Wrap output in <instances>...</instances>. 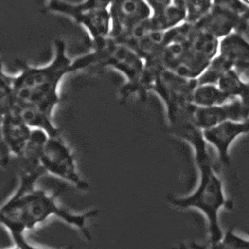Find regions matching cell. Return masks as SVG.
Here are the masks:
<instances>
[{"label": "cell", "mask_w": 249, "mask_h": 249, "mask_svg": "<svg viewBox=\"0 0 249 249\" xmlns=\"http://www.w3.org/2000/svg\"><path fill=\"white\" fill-rule=\"evenodd\" d=\"M44 174L40 165L20 164L16 190L0 206V225L10 235L25 233L54 216L77 229L87 241H92L88 222L98 215V210L91 209L80 213L69 211L58 201L59 193L50 194L35 186Z\"/></svg>", "instance_id": "cell-1"}, {"label": "cell", "mask_w": 249, "mask_h": 249, "mask_svg": "<svg viewBox=\"0 0 249 249\" xmlns=\"http://www.w3.org/2000/svg\"><path fill=\"white\" fill-rule=\"evenodd\" d=\"M192 117L193 115L180 116L169 121L168 124L172 134L185 141L193 149L198 172L197 186L186 196H169L168 201L178 209H194L200 212L207 221L209 245H213L224 232L219 223L220 211L233 210L234 202L225 194L211 147L203 139L201 130L193 123Z\"/></svg>", "instance_id": "cell-2"}, {"label": "cell", "mask_w": 249, "mask_h": 249, "mask_svg": "<svg viewBox=\"0 0 249 249\" xmlns=\"http://www.w3.org/2000/svg\"><path fill=\"white\" fill-rule=\"evenodd\" d=\"M78 71L74 60L66 53L65 43L57 39L50 62L41 66L21 62L19 73L12 76L16 101L35 106L53 117L54 109L61 102L60 86L63 78Z\"/></svg>", "instance_id": "cell-3"}, {"label": "cell", "mask_w": 249, "mask_h": 249, "mask_svg": "<svg viewBox=\"0 0 249 249\" xmlns=\"http://www.w3.org/2000/svg\"><path fill=\"white\" fill-rule=\"evenodd\" d=\"M78 58L83 69L91 66L110 67L122 74L125 84L119 91L121 99H126L132 94L142 97L144 62L131 48L118 44L109 37L104 43L92 47V51Z\"/></svg>", "instance_id": "cell-4"}, {"label": "cell", "mask_w": 249, "mask_h": 249, "mask_svg": "<svg viewBox=\"0 0 249 249\" xmlns=\"http://www.w3.org/2000/svg\"><path fill=\"white\" fill-rule=\"evenodd\" d=\"M110 2L100 0H86L79 2L51 0L45 3L46 10L67 16L82 26L91 38V47L104 43L110 32Z\"/></svg>", "instance_id": "cell-5"}, {"label": "cell", "mask_w": 249, "mask_h": 249, "mask_svg": "<svg viewBox=\"0 0 249 249\" xmlns=\"http://www.w3.org/2000/svg\"><path fill=\"white\" fill-rule=\"evenodd\" d=\"M249 22V2L237 0L213 1L212 8L207 16L192 27L220 40L231 32L248 37Z\"/></svg>", "instance_id": "cell-6"}, {"label": "cell", "mask_w": 249, "mask_h": 249, "mask_svg": "<svg viewBox=\"0 0 249 249\" xmlns=\"http://www.w3.org/2000/svg\"><path fill=\"white\" fill-rule=\"evenodd\" d=\"M109 38L124 46L145 35L144 26L151 16L147 1L124 0L109 4Z\"/></svg>", "instance_id": "cell-7"}, {"label": "cell", "mask_w": 249, "mask_h": 249, "mask_svg": "<svg viewBox=\"0 0 249 249\" xmlns=\"http://www.w3.org/2000/svg\"><path fill=\"white\" fill-rule=\"evenodd\" d=\"M40 163L46 173L61 178L80 191L89 190L88 182L78 171L74 152L62 134L54 137L48 136L41 152Z\"/></svg>", "instance_id": "cell-8"}, {"label": "cell", "mask_w": 249, "mask_h": 249, "mask_svg": "<svg viewBox=\"0 0 249 249\" xmlns=\"http://www.w3.org/2000/svg\"><path fill=\"white\" fill-rule=\"evenodd\" d=\"M249 120L227 121L204 129L203 139L206 143L217 152L218 161L225 166L231 162L230 150L234 142L242 135L249 133Z\"/></svg>", "instance_id": "cell-9"}, {"label": "cell", "mask_w": 249, "mask_h": 249, "mask_svg": "<svg viewBox=\"0 0 249 249\" xmlns=\"http://www.w3.org/2000/svg\"><path fill=\"white\" fill-rule=\"evenodd\" d=\"M249 103L233 99L213 107L199 108L195 106L193 123L202 131L227 121H246L249 120Z\"/></svg>", "instance_id": "cell-10"}, {"label": "cell", "mask_w": 249, "mask_h": 249, "mask_svg": "<svg viewBox=\"0 0 249 249\" xmlns=\"http://www.w3.org/2000/svg\"><path fill=\"white\" fill-rule=\"evenodd\" d=\"M147 3L151 9V16L145 23L146 32L168 31L184 23L185 1L152 0Z\"/></svg>", "instance_id": "cell-11"}, {"label": "cell", "mask_w": 249, "mask_h": 249, "mask_svg": "<svg viewBox=\"0 0 249 249\" xmlns=\"http://www.w3.org/2000/svg\"><path fill=\"white\" fill-rule=\"evenodd\" d=\"M0 130L3 143L10 155H15L20 159L30 140L31 128L20 115L16 104L4 113Z\"/></svg>", "instance_id": "cell-12"}, {"label": "cell", "mask_w": 249, "mask_h": 249, "mask_svg": "<svg viewBox=\"0 0 249 249\" xmlns=\"http://www.w3.org/2000/svg\"><path fill=\"white\" fill-rule=\"evenodd\" d=\"M218 56L231 64L241 76L248 78L249 45L248 37L236 32L221 38L218 43Z\"/></svg>", "instance_id": "cell-13"}, {"label": "cell", "mask_w": 249, "mask_h": 249, "mask_svg": "<svg viewBox=\"0 0 249 249\" xmlns=\"http://www.w3.org/2000/svg\"><path fill=\"white\" fill-rule=\"evenodd\" d=\"M16 108L31 129H41L45 131L49 137L62 135L61 129L58 128L53 122V117L42 109L30 104L20 103L17 101H16Z\"/></svg>", "instance_id": "cell-14"}, {"label": "cell", "mask_w": 249, "mask_h": 249, "mask_svg": "<svg viewBox=\"0 0 249 249\" xmlns=\"http://www.w3.org/2000/svg\"><path fill=\"white\" fill-rule=\"evenodd\" d=\"M216 85L229 99H239L249 103V80L236 70L230 69L227 71L218 79Z\"/></svg>", "instance_id": "cell-15"}, {"label": "cell", "mask_w": 249, "mask_h": 249, "mask_svg": "<svg viewBox=\"0 0 249 249\" xmlns=\"http://www.w3.org/2000/svg\"><path fill=\"white\" fill-rule=\"evenodd\" d=\"M231 101L216 84H196L191 95V102L199 108L213 107Z\"/></svg>", "instance_id": "cell-16"}, {"label": "cell", "mask_w": 249, "mask_h": 249, "mask_svg": "<svg viewBox=\"0 0 249 249\" xmlns=\"http://www.w3.org/2000/svg\"><path fill=\"white\" fill-rule=\"evenodd\" d=\"M230 69H233L231 64L216 55L196 79V82L197 84H216L218 79Z\"/></svg>", "instance_id": "cell-17"}, {"label": "cell", "mask_w": 249, "mask_h": 249, "mask_svg": "<svg viewBox=\"0 0 249 249\" xmlns=\"http://www.w3.org/2000/svg\"><path fill=\"white\" fill-rule=\"evenodd\" d=\"M207 249H249V239L236 233L233 229H230L223 232L218 242L209 245Z\"/></svg>", "instance_id": "cell-18"}, {"label": "cell", "mask_w": 249, "mask_h": 249, "mask_svg": "<svg viewBox=\"0 0 249 249\" xmlns=\"http://www.w3.org/2000/svg\"><path fill=\"white\" fill-rule=\"evenodd\" d=\"M213 1H185L186 16L184 23L190 26L196 25L210 12Z\"/></svg>", "instance_id": "cell-19"}, {"label": "cell", "mask_w": 249, "mask_h": 249, "mask_svg": "<svg viewBox=\"0 0 249 249\" xmlns=\"http://www.w3.org/2000/svg\"><path fill=\"white\" fill-rule=\"evenodd\" d=\"M15 245H16L20 249H44L36 247L31 244L25 237L24 233L12 234L11 235ZM66 249H74L72 247H68Z\"/></svg>", "instance_id": "cell-20"}, {"label": "cell", "mask_w": 249, "mask_h": 249, "mask_svg": "<svg viewBox=\"0 0 249 249\" xmlns=\"http://www.w3.org/2000/svg\"><path fill=\"white\" fill-rule=\"evenodd\" d=\"M5 71L3 69V63L1 62V59H0V74H4Z\"/></svg>", "instance_id": "cell-21"}, {"label": "cell", "mask_w": 249, "mask_h": 249, "mask_svg": "<svg viewBox=\"0 0 249 249\" xmlns=\"http://www.w3.org/2000/svg\"><path fill=\"white\" fill-rule=\"evenodd\" d=\"M19 249V248H18V247H17V246H16V245H15V247H14V248H12V249Z\"/></svg>", "instance_id": "cell-22"}]
</instances>
